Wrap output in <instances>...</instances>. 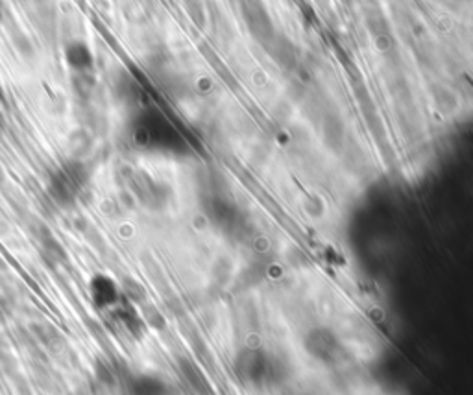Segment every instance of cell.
I'll list each match as a JSON object with an SVG mask.
<instances>
[{"instance_id": "7a4b0ae2", "label": "cell", "mask_w": 473, "mask_h": 395, "mask_svg": "<svg viewBox=\"0 0 473 395\" xmlns=\"http://www.w3.org/2000/svg\"><path fill=\"white\" fill-rule=\"evenodd\" d=\"M89 296L93 299V305L97 309H113L122 299L119 285L103 274H97L89 281Z\"/></svg>"}, {"instance_id": "6da1fadb", "label": "cell", "mask_w": 473, "mask_h": 395, "mask_svg": "<svg viewBox=\"0 0 473 395\" xmlns=\"http://www.w3.org/2000/svg\"><path fill=\"white\" fill-rule=\"evenodd\" d=\"M85 179H88V174L80 162H67L58 168V172L50 178V194L54 196V200L61 205H71L76 201L80 190L83 189Z\"/></svg>"}, {"instance_id": "3957f363", "label": "cell", "mask_w": 473, "mask_h": 395, "mask_svg": "<svg viewBox=\"0 0 473 395\" xmlns=\"http://www.w3.org/2000/svg\"><path fill=\"white\" fill-rule=\"evenodd\" d=\"M91 52L83 43H74L69 47L67 50V63L74 69V71L80 74V72H89V67H91Z\"/></svg>"}, {"instance_id": "277c9868", "label": "cell", "mask_w": 473, "mask_h": 395, "mask_svg": "<svg viewBox=\"0 0 473 395\" xmlns=\"http://www.w3.org/2000/svg\"><path fill=\"white\" fill-rule=\"evenodd\" d=\"M128 395H165V386L153 377H137L130 383Z\"/></svg>"}]
</instances>
